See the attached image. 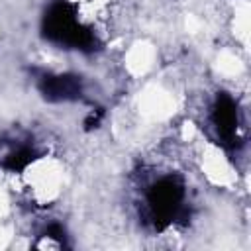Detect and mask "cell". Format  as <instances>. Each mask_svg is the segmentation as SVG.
<instances>
[{
  "label": "cell",
  "mask_w": 251,
  "mask_h": 251,
  "mask_svg": "<svg viewBox=\"0 0 251 251\" xmlns=\"http://www.w3.org/2000/svg\"><path fill=\"white\" fill-rule=\"evenodd\" d=\"M212 122L216 126V131L222 139L224 145L233 147L237 141V106L233 102V98L226 92H220L214 104V112H212Z\"/></svg>",
  "instance_id": "3"
},
{
  "label": "cell",
  "mask_w": 251,
  "mask_h": 251,
  "mask_svg": "<svg viewBox=\"0 0 251 251\" xmlns=\"http://www.w3.org/2000/svg\"><path fill=\"white\" fill-rule=\"evenodd\" d=\"M182 198H184L182 182L175 176H163L149 188L147 202L157 229H165L176 218Z\"/></svg>",
  "instance_id": "2"
},
{
  "label": "cell",
  "mask_w": 251,
  "mask_h": 251,
  "mask_svg": "<svg viewBox=\"0 0 251 251\" xmlns=\"http://www.w3.org/2000/svg\"><path fill=\"white\" fill-rule=\"evenodd\" d=\"M100 118H102V110H96V114H94V112H90V114H88V118L84 120V129H92V127H98V124H100Z\"/></svg>",
  "instance_id": "7"
},
{
  "label": "cell",
  "mask_w": 251,
  "mask_h": 251,
  "mask_svg": "<svg viewBox=\"0 0 251 251\" xmlns=\"http://www.w3.org/2000/svg\"><path fill=\"white\" fill-rule=\"evenodd\" d=\"M39 92L49 102H69L82 94V80L76 75H45L39 80Z\"/></svg>",
  "instance_id": "4"
},
{
  "label": "cell",
  "mask_w": 251,
  "mask_h": 251,
  "mask_svg": "<svg viewBox=\"0 0 251 251\" xmlns=\"http://www.w3.org/2000/svg\"><path fill=\"white\" fill-rule=\"evenodd\" d=\"M35 159H37V153H35L31 147L22 145V147L10 151V153L4 157L2 167H4L6 171H12V173H22V171L27 169Z\"/></svg>",
  "instance_id": "5"
},
{
  "label": "cell",
  "mask_w": 251,
  "mask_h": 251,
  "mask_svg": "<svg viewBox=\"0 0 251 251\" xmlns=\"http://www.w3.org/2000/svg\"><path fill=\"white\" fill-rule=\"evenodd\" d=\"M45 237L55 239L59 245H65V229H63L59 224H51V226H47V229H45Z\"/></svg>",
  "instance_id": "6"
},
{
  "label": "cell",
  "mask_w": 251,
  "mask_h": 251,
  "mask_svg": "<svg viewBox=\"0 0 251 251\" xmlns=\"http://www.w3.org/2000/svg\"><path fill=\"white\" fill-rule=\"evenodd\" d=\"M41 29H43L45 39L57 45H63L67 49L94 51L98 45L92 29L78 24L75 8L67 0H57L47 8Z\"/></svg>",
  "instance_id": "1"
}]
</instances>
